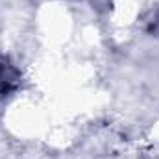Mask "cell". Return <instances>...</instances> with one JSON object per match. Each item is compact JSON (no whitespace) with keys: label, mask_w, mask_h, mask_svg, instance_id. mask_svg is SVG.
<instances>
[{"label":"cell","mask_w":159,"mask_h":159,"mask_svg":"<svg viewBox=\"0 0 159 159\" xmlns=\"http://www.w3.org/2000/svg\"><path fill=\"white\" fill-rule=\"evenodd\" d=\"M20 83V72L11 65L6 57L0 56V94H7L15 91Z\"/></svg>","instance_id":"cell-1"}]
</instances>
